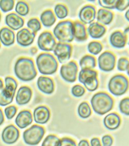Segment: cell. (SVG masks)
<instances>
[{
    "label": "cell",
    "mask_w": 129,
    "mask_h": 146,
    "mask_svg": "<svg viewBox=\"0 0 129 146\" xmlns=\"http://www.w3.org/2000/svg\"><path fill=\"white\" fill-rule=\"evenodd\" d=\"M14 72L17 78L22 82L31 81L37 74L33 60L24 57L20 58L16 61Z\"/></svg>",
    "instance_id": "obj_1"
},
{
    "label": "cell",
    "mask_w": 129,
    "mask_h": 146,
    "mask_svg": "<svg viewBox=\"0 0 129 146\" xmlns=\"http://www.w3.org/2000/svg\"><path fill=\"white\" fill-rule=\"evenodd\" d=\"M90 103L93 111L99 115H104L110 111L114 106V100L107 93L101 92L93 96Z\"/></svg>",
    "instance_id": "obj_2"
},
{
    "label": "cell",
    "mask_w": 129,
    "mask_h": 146,
    "mask_svg": "<svg viewBox=\"0 0 129 146\" xmlns=\"http://www.w3.org/2000/svg\"><path fill=\"white\" fill-rule=\"evenodd\" d=\"M36 62L38 71L42 75H52L57 70L58 62L52 54H40L37 57Z\"/></svg>",
    "instance_id": "obj_3"
},
{
    "label": "cell",
    "mask_w": 129,
    "mask_h": 146,
    "mask_svg": "<svg viewBox=\"0 0 129 146\" xmlns=\"http://www.w3.org/2000/svg\"><path fill=\"white\" fill-rule=\"evenodd\" d=\"M53 34L59 42H72L74 38L73 22L69 20L59 22L53 29Z\"/></svg>",
    "instance_id": "obj_4"
},
{
    "label": "cell",
    "mask_w": 129,
    "mask_h": 146,
    "mask_svg": "<svg viewBox=\"0 0 129 146\" xmlns=\"http://www.w3.org/2000/svg\"><path fill=\"white\" fill-rule=\"evenodd\" d=\"M129 87V82L126 77L121 74L113 76L108 84L109 92L114 96H121L126 93Z\"/></svg>",
    "instance_id": "obj_5"
},
{
    "label": "cell",
    "mask_w": 129,
    "mask_h": 146,
    "mask_svg": "<svg viewBox=\"0 0 129 146\" xmlns=\"http://www.w3.org/2000/svg\"><path fill=\"white\" fill-rule=\"evenodd\" d=\"M5 87L0 93V106H5L13 101L18 83L14 78L8 76L5 79Z\"/></svg>",
    "instance_id": "obj_6"
},
{
    "label": "cell",
    "mask_w": 129,
    "mask_h": 146,
    "mask_svg": "<svg viewBox=\"0 0 129 146\" xmlns=\"http://www.w3.org/2000/svg\"><path fill=\"white\" fill-rule=\"evenodd\" d=\"M98 73L93 70H82L79 75V81L84 84L85 88L90 92H93L98 89L99 80Z\"/></svg>",
    "instance_id": "obj_7"
},
{
    "label": "cell",
    "mask_w": 129,
    "mask_h": 146,
    "mask_svg": "<svg viewBox=\"0 0 129 146\" xmlns=\"http://www.w3.org/2000/svg\"><path fill=\"white\" fill-rule=\"evenodd\" d=\"M45 129L38 125H33L23 134V138L25 143L30 146H35L39 143L45 135Z\"/></svg>",
    "instance_id": "obj_8"
},
{
    "label": "cell",
    "mask_w": 129,
    "mask_h": 146,
    "mask_svg": "<svg viewBox=\"0 0 129 146\" xmlns=\"http://www.w3.org/2000/svg\"><path fill=\"white\" fill-rule=\"evenodd\" d=\"M116 62V57L112 52L106 51L99 56V68L104 72H109L114 69Z\"/></svg>",
    "instance_id": "obj_9"
},
{
    "label": "cell",
    "mask_w": 129,
    "mask_h": 146,
    "mask_svg": "<svg viewBox=\"0 0 129 146\" xmlns=\"http://www.w3.org/2000/svg\"><path fill=\"white\" fill-rule=\"evenodd\" d=\"M78 72V65L73 61L63 65L60 69V74L62 78L64 81L70 83L76 82Z\"/></svg>",
    "instance_id": "obj_10"
},
{
    "label": "cell",
    "mask_w": 129,
    "mask_h": 146,
    "mask_svg": "<svg viewBox=\"0 0 129 146\" xmlns=\"http://www.w3.org/2000/svg\"><path fill=\"white\" fill-rule=\"evenodd\" d=\"M56 42L53 35L48 31L40 34L37 40V45L40 50L43 51H52L56 47Z\"/></svg>",
    "instance_id": "obj_11"
},
{
    "label": "cell",
    "mask_w": 129,
    "mask_h": 146,
    "mask_svg": "<svg viewBox=\"0 0 129 146\" xmlns=\"http://www.w3.org/2000/svg\"><path fill=\"white\" fill-rule=\"evenodd\" d=\"M53 51L54 55L57 57L59 63L63 64L70 59L72 52V47L68 43L59 42L56 44Z\"/></svg>",
    "instance_id": "obj_12"
},
{
    "label": "cell",
    "mask_w": 129,
    "mask_h": 146,
    "mask_svg": "<svg viewBox=\"0 0 129 146\" xmlns=\"http://www.w3.org/2000/svg\"><path fill=\"white\" fill-rule=\"evenodd\" d=\"M97 15L94 6L87 5L82 8L79 12V17L81 22L85 25H90L95 20Z\"/></svg>",
    "instance_id": "obj_13"
},
{
    "label": "cell",
    "mask_w": 129,
    "mask_h": 146,
    "mask_svg": "<svg viewBox=\"0 0 129 146\" xmlns=\"http://www.w3.org/2000/svg\"><path fill=\"white\" fill-rule=\"evenodd\" d=\"M20 133L16 127L11 125L4 129L2 134L3 142L9 145L15 143L19 139Z\"/></svg>",
    "instance_id": "obj_14"
},
{
    "label": "cell",
    "mask_w": 129,
    "mask_h": 146,
    "mask_svg": "<svg viewBox=\"0 0 129 146\" xmlns=\"http://www.w3.org/2000/svg\"><path fill=\"white\" fill-rule=\"evenodd\" d=\"M35 36L36 34L31 32L28 29H22L17 33V43L22 47H28L34 42Z\"/></svg>",
    "instance_id": "obj_15"
},
{
    "label": "cell",
    "mask_w": 129,
    "mask_h": 146,
    "mask_svg": "<svg viewBox=\"0 0 129 146\" xmlns=\"http://www.w3.org/2000/svg\"><path fill=\"white\" fill-rule=\"evenodd\" d=\"M37 85L41 92L47 94L53 93L55 89L53 80L45 76H40L37 80Z\"/></svg>",
    "instance_id": "obj_16"
},
{
    "label": "cell",
    "mask_w": 129,
    "mask_h": 146,
    "mask_svg": "<svg viewBox=\"0 0 129 146\" xmlns=\"http://www.w3.org/2000/svg\"><path fill=\"white\" fill-rule=\"evenodd\" d=\"M33 115L36 123L43 124L46 123L50 118V111L48 107L40 106L34 110Z\"/></svg>",
    "instance_id": "obj_17"
},
{
    "label": "cell",
    "mask_w": 129,
    "mask_h": 146,
    "mask_svg": "<svg viewBox=\"0 0 129 146\" xmlns=\"http://www.w3.org/2000/svg\"><path fill=\"white\" fill-rule=\"evenodd\" d=\"M32 122V115L30 111L27 110H24L20 111L15 119L16 124L21 129L28 127Z\"/></svg>",
    "instance_id": "obj_18"
},
{
    "label": "cell",
    "mask_w": 129,
    "mask_h": 146,
    "mask_svg": "<svg viewBox=\"0 0 129 146\" xmlns=\"http://www.w3.org/2000/svg\"><path fill=\"white\" fill-rule=\"evenodd\" d=\"M5 23L9 28L16 31L22 28L24 20L16 14L11 13L6 16Z\"/></svg>",
    "instance_id": "obj_19"
},
{
    "label": "cell",
    "mask_w": 129,
    "mask_h": 146,
    "mask_svg": "<svg viewBox=\"0 0 129 146\" xmlns=\"http://www.w3.org/2000/svg\"><path fill=\"white\" fill-rule=\"evenodd\" d=\"M32 96V91L28 86H22L18 91L16 101L19 105H24L30 101Z\"/></svg>",
    "instance_id": "obj_20"
},
{
    "label": "cell",
    "mask_w": 129,
    "mask_h": 146,
    "mask_svg": "<svg viewBox=\"0 0 129 146\" xmlns=\"http://www.w3.org/2000/svg\"><path fill=\"white\" fill-rule=\"evenodd\" d=\"M74 38L78 42H83L88 38L87 31L85 25L79 21L73 23Z\"/></svg>",
    "instance_id": "obj_21"
},
{
    "label": "cell",
    "mask_w": 129,
    "mask_h": 146,
    "mask_svg": "<svg viewBox=\"0 0 129 146\" xmlns=\"http://www.w3.org/2000/svg\"><path fill=\"white\" fill-rule=\"evenodd\" d=\"M87 32L90 36L93 39H99L104 36L107 32L104 25L95 22L90 25L87 28Z\"/></svg>",
    "instance_id": "obj_22"
},
{
    "label": "cell",
    "mask_w": 129,
    "mask_h": 146,
    "mask_svg": "<svg viewBox=\"0 0 129 146\" xmlns=\"http://www.w3.org/2000/svg\"><path fill=\"white\" fill-rule=\"evenodd\" d=\"M105 127L109 130H115L120 125V117L117 113L112 112L105 116L103 120Z\"/></svg>",
    "instance_id": "obj_23"
},
{
    "label": "cell",
    "mask_w": 129,
    "mask_h": 146,
    "mask_svg": "<svg viewBox=\"0 0 129 146\" xmlns=\"http://www.w3.org/2000/svg\"><path fill=\"white\" fill-rule=\"evenodd\" d=\"M109 42L113 47L118 49L124 48L126 44L125 37L120 31L113 32L109 37Z\"/></svg>",
    "instance_id": "obj_24"
},
{
    "label": "cell",
    "mask_w": 129,
    "mask_h": 146,
    "mask_svg": "<svg viewBox=\"0 0 129 146\" xmlns=\"http://www.w3.org/2000/svg\"><path fill=\"white\" fill-rule=\"evenodd\" d=\"M15 35L11 29L4 27L0 30V41L5 46L9 47L14 44Z\"/></svg>",
    "instance_id": "obj_25"
},
{
    "label": "cell",
    "mask_w": 129,
    "mask_h": 146,
    "mask_svg": "<svg viewBox=\"0 0 129 146\" xmlns=\"http://www.w3.org/2000/svg\"><path fill=\"white\" fill-rule=\"evenodd\" d=\"M114 14L112 11L106 9H99L97 14L98 23L102 25H109L112 22Z\"/></svg>",
    "instance_id": "obj_26"
},
{
    "label": "cell",
    "mask_w": 129,
    "mask_h": 146,
    "mask_svg": "<svg viewBox=\"0 0 129 146\" xmlns=\"http://www.w3.org/2000/svg\"><path fill=\"white\" fill-rule=\"evenodd\" d=\"M56 20L53 12L50 9L43 11L40 16V21L45 27H52L55 23Z\"/></svg>",
    "instance_id": "obj_27"
},
{
    "label": "cell",
    "mask_w": 129,
    "mask_h": 146,
    "mask_svg": "<svg viewBox=\"0 0 129 146\" xmlns=\"http://www.w3.org/2000/svg\"><path fill=\"white\" fill-rule=\"evenodd\" d=\"M79 65L82 70H93L97 65L96 59L93 56L85 55L80 60Z\"/></svg>",
    "instance_id": "obj_28"
},
{
    "label": "cell",
    "mask_w": 129,
    "mask_h": 146,
    "mask_svg": "<svg viewBox=\"0 0 129 146\" xmlns=\"http://www.w3.org/2000/svg\"><path fill=\"white\" fill-rule=\"evenodd\" d=\"M79 116L82 119H87L91 115V110L89 104L86 102H83L80 104L78 109Z\"/></svg>",
    "instance_id": "obj_29"
},
{
    "label": "cell",
    "mask_w": 129,
    "mask_h": 146,
    "mask_svg": "<svg viewBox=\"0 0 129 146\" xmlns=\"http://www.w3.org/2000/svg\"><path fill=\"white\" fill-rule=\"evenodd\" d=\"M41 146H62L61 139L55 135H48L43 141Z\"/></svg>",
    "instance_id": "obj_30"
},
{
    "label": "cell",
    "mask_w": 129,
    "mask_h": 146,
    "mask_svg": "<svg viewBox=\"0 0 129 146\" xmlns=\"http://www.w3.org/2000/svg\"><path fill=\"white\" fill-rule=\"evenodd\" d=\"M103 49V46L101 42L97 41L90 42L87 46L88 52L93 55H98Z\"/></svg>",
    "instance_id": "obj_31"
},
{
    "label": "cell",
    "mask_w": 129,
    "mask_h": 146,
    "mask_svg": "<svg viewBox=\"0 0 129 146\" xmlns=\"http://www.w3.org/2000/svg\"><path fill=\"white\" fill-rule=\"evenodd\" d=\"M54 12L57 17L59 19H63L67 17L68 9L63 4H57L54 8Z\"/></svg>",
    "instance_id": "obj_32"
},
{
    "label": "cell",
    "mask_w": 129,
    "mask_h": 146,
    "mask_svg": "<svg viewBox=\"0 0 129 146\" xmlns=\"http://www.w3.org/2000/svg\"><path fill=\"white\" fill-rule=\"evenodd\" d=\"M30 11L29 6L27 3L23 1L18 2L15 7V11L17 14L22 16L28 14Z\"/></svg>",
    "instance_id": "obj_33"
},
{
    "label": "cell",
    "mask_w": 129,
    "mask_h": 146,
    "mask_svg": "<svg viewBox=\"0 0 129 146\" xmlns=\"http://www.w3.org/2000/svg\"><path fill=\"white\" fill-rule=\"evenodd\" d=\"M27 27L31 30L32 32L36 34L41 28V23L36 18H33L29 20L27 23Z\"/></svg>",
    "instance_id": "obj_34"
},
{
    "label": "cell",
    "mask_w": 129,
    "mask_h": 146,
    "mask_svg": "<svg viewBox=\"0 0 129 146\" xmlns=\"http://www.w3.org/2000/svg\"><path fill=\"white\" fill-rule=\"evenodd\" d=\"M14 1L13 0L0 1V9L4 13L11 11L14 9Z\"/></svg>",
    "instance_id": "obj_35"
},
{
    "label": "cell",
    "mask_w": 129,
    "mask_h": 146,
    "mask_svg": "<svg viewBox=\"0 0 129 146\" xmlns=\"http://www.w3.org/2000/svg\"><path fill=\"white\" fill-rule=\"evenodd\" d=\"M118 0H99V5L106 9H116Z\"/></svg>",
    "instance_id": "obj_36"
},
{
    "label": "cell",
    "mask_w": 129,
    "mask_h": 146,
    "mask_svg": "<svg viewBox=\"0 0 129 146\" xmlns=\"http://www.w3.org/2000/svg\"><path fill=\"white\" fill-rule=\"evenodd\" d=\"M119 108L122 113L129 115V98H124L120 102Z\"/></svg>",
    "instance_id": "obj_37"
},
{
    "label": "cell",
    "mask_w": 129,
    "mask_h": 146,
    "mask_svg": "<svg viewBox=\"0 0 129 146\" xmlns=\"http://www.w3.org/2000/svg\"><path fill=\"white\" fill-rule=\"evenodd\" d=\"M85 93L84 88L80 84L74 86L71 89V93L74 97L80 98L83 96Z\"/></svg>",
    "instance_id": "obj_38"
},
{
    "label": "cell",
    "mask_w": 129,
    "mask_h": 146,
    "mask_svg": "<svg viewBox=\"0 0 129 146\" xmlns=\"http://www.w3.org/2000/svg\"><path fill=\"white\" fill-rule=\"evenodd\" d=\"M129 66V59L126 58H120L117 62V69L121 72L127 70Z\"/></svg>",
    "instance_id": "obj_39"
},
{
    "label": "cell",
    "mask_w": 129,
    "mask_h": 146,
    "mask_svg": "<svg viewBox=\"0 0 129 146\" xmlns=\"http://www.w3.org/2000/svg\"><path fill=\"white\" fill-rule=\"evenodd\" d=\"M17 111V107L14 106H10L6 107L4 110L6 117L9 120H11L14 118V115H16Z\"/></svg>",
    "instance_id": "obj_40"
},
{
    "label": "cell",
    "mask_w": 129,
    "mask_h": 146,
    "mask_svg": "<svg viewBox=\"0 0 129 146\" xmlns=\"http://www.w3.org/2000/svg\"><path fill=\"white\" fill-rule=\"evenodd\" d=\"M129 7V0H119L116 9L119 11H123Z\"/></svg>",
    "instance_id": "obj_41"
},
{
    "label": "cell",
    "mask_w": 129,
    "mask_h": 146,
    "mask_svg": "<svg viewBox=\"0 0 129 146\" xmlns=\"http://www.w3.org/2000/svg\"><path fill=\"white\" fill-rule=\"evenodd\" d=\"M102 143L103 146H112L113 143V139L110 135H104L102 138Z\"/></svg>",
    "instance_id": "obj_42"
},
{
    "label": "cell",
    "mask_w": 129,
    "mask_h": 146,
    "mask_svg": "<svg viewBox=\"0 0 129 146\" xmlns=\"http://www.w3.org/2000/svg\"><path fill=\"white\" fill-rule=\"evenodd\" d=\"M62 146H76V142L69 138H63L61 139Z\"/></svg>",
    "instance_id": "obj_43"
},
{
    "label": "cell",
    "mask_w": 129,
    "mask_h": 146,
    "mask_svg": "<svg viewBox=\"0 0 129 146\" xmlns=\"http://www.w3.org/2000/svg\"><path fill=\"white\" fill-rule=\"evenodd\" d=\"M90 144L91 146H101L100 140L98 138H93L90 141Z\"/></svg>",
    "instance_id": "obj_44"
},
{
    "label": "cell",
    "mask_w": 129,
    "mask_h": 146,
    "mask_svg": "<svg viewBox=\"0 0 129 146\" xmlns=\"http://www.w3.org/2000/svg\"><path fill=\"white\" fill-rule=\"evenodd\" d=\"M123 34L126 40V44L129 45V27H126V28L124 30Z\"/></svg>",
    "instance_id": "obj_45"
},
{
    "label": "cell",
    "mask_w": 129,
    "mask_h": 146,
    "mask_svg": "<svg viewBox=\"0 0 129 146\" xmlns=\"http://www.w3.org/2000/svg\"><path fill=\"white\" fill-rule=\"evenodd\" d=\"M78 146H90V145L87 140H82L80 141Z\"/></svg>",
    "instance_id": "obj_46"
},
{
    "label": "cell",
    "mask_w": 129,
    "mask_h": 146,
    "mask_svg": "<svg viewBox=\"0 0 129 146\" xmlns=\"http://www.w3.org/2000/svg\"><path fill=\"white\" fill-rule=\"evenodd\" d=\"M4 121V117L3 115V112L1 109H0V125H1Z\"/></svg>",
    "instance_id": "obj_47"
},
{
    "label": "cell",
    "mask_w": 129,
    "mask_h": 146,
    "mask_svg": "<svg viewBox=\"0 0 129 146\" xmlns=\"http://www.w3.org/2000/svg\"><path fill=\"white\" fill-rule=\"evenodd\" d=\"M37 52V49L36 47H33L30 49V53L32 55H35Z\"/></svg>",
    "instance_id": "obj_48"
},
{
    "label": "cell",
    "mask_w": 129,
    "mask_h": 146,
    "mask_svg": "<svg viewBox=\"0 0 129 146\" xmlns=\"http://www.w3.org/2000/svg\"><path fill=\"white\" fill-rule=\"evenodd\" d=\"M124 16H125L126 19L129 22V9L128 10H127V11L126 12Z\"/></svg>",
    "instance_id": "obj_49"
},
{
    "label": "cell",
    "mask_w": 129,
    "mask_h": 146,
    "mask_svg": "<svg viewBox=\"0 0 129 146\" xmlns=\"http://www.w3.org/2000/svg\"><path fill=\"white\" fill-rule=\"evenodd\" d=\"M3 87H4V84H3V82L2 79H0V90L3 89Z\"/></svg>",
    "instance_id": "obj_50"
},
{
    "label": "cell",
    "mask_w": 129,
    "mask_h": 146,
    "mask_svg": "<svg viewBox=\"0 0 129 146\" xmlns=\"http://www.w3.org/2000/svg\"><path fill=\"white\" fill-rule=\"evenodd\" d=\"M126 71H127V74H128V75L129 76V67H128V70H127Z\"/></svg>",
    "instance_id": "obj_51"
},
{
    "label": "cell",
    "mask_w": 129,
    "mask_h": 146,
    "mask_svg": "<svg viewBox=\"0 0 129 146\" xmlns=\"http://www.w3.org/2000/svg\"><path fill=\"white\" fill-rule=\"evenodd\" d=\"M1 14L0 13V21H1Z\"/></svg>",
    "instance_id": "obj_52"
},
{
    "label": "cell",
    "mask_w": 129,
    "mask_h": 146,
    "mask_svg": "<svg viewBox=\"0 0 129 146\" xmlns=\"http://www.w3.org/2000/svg\"><path fill=\"white\" fill-rule=\"evenodd\" d=\"M0 48H1V43H0Z\"/></svg>",
    "instance_id": "obj_53"
}]
</instances>
